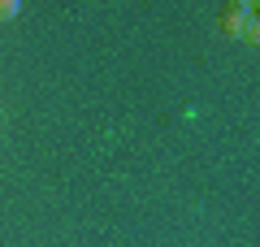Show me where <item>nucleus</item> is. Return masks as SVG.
Masks as SVG:
<instances>
[{
	"mask_svg": "<svg viewBox=\"0 0 260 247\" xmlns=\"http://www.w3.org/2000/svg\"><path fill=\"white\" fill-rule=\"evenodd\" d=\"M225 35L230 39H243V44H251L256 48V39H260V26H256V5H247V0H243V5H230V9H225Z\"/></svg>",
	"mask_w": 260,
	"mask_h": 247,
	"instance_id": "f257e3e1",
	"label": "nucleus"
},
{
	"mask_svg": "<svg viewBox=\"0 0 260 247\" xmlns=\"http://www.w3.org/2000/svg\"><path fill=\"white\" fill-rule=\"evenodd\" d=\"M18 13H22V5H18V0H0V22L18 18Z\"/></svg>",
	"mask_w": 260,
	"mask_h": 247,
	"instance_id": "f03ea898",
	"label": "nucleus"
}]
</instances>
